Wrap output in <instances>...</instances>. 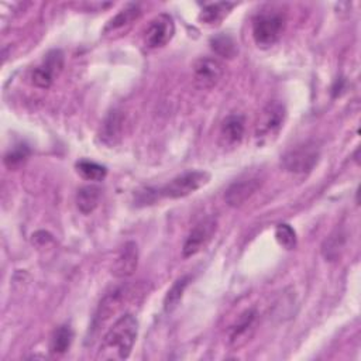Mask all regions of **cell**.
Returning a JSON list of instances; mask_svg holds the SVG:
<instances>
[{
  "label": "cell",
  "instance_id": "1",
  "mask_svg": "<svg viewBox=\"0 0 361 361\" xmlns=\"http://www.w3.org/2000/svg\"><path fill=\"white\" fill-rule=\"evenodd\" d=\"M138 334V322L131 313L120 316L104 333L99 345L97 360H126L128 358Z\"/></svg>",
  "mask_w": 361,
  "mask_h": 361
},
{
  "label": "cell",
  "instance_id": "2",
  "mask_svg": "<svg viewBox=\"0 0 361 361\" xmlns=\"http://www.w3.org/2000/svg\"><path fill=\"white\" fill-rule=\"evenodd\" d=\"M285 14L274 7L262 8L252 18V38L261 48H269L279 41L285 30Z\"/></svg>",
  "mask_w": 361,
  "mask_h": 361
},
{
  "label": "cell",
  "instance_id": "3",
  "mask_svg": "<svg viewBox=\"0 0 361 361\" xmlns=\"http://www.w3.org/2000/svg\"><path fill=\"white\" fill-rule=\"evenodd\" d=\"M210 179V175L206 171H186L169 182L162 185L161 188H152L155 199L169 197L179 199L192 195L202 186H204Z\"/></svg>",
  "mask_w": 361,
  "mask_h": 361
},
{
  "label": "cell",
  "instance_id": "4",
  "mask_svg": "<svg viewBox=\"0 0 361 361\" xmlns=\"http://www.w3.org/2000/svg\"><path fill=\"white\" fill-rule=\"evenodd\" d=\"M320 157V148L314 141H306L289 148L281 158L282 166L292 173L310 172Z\"/></svg>",
  "mask_w": 361,
  "mask_h": 361
},
{
  "label": "cell",
  "instance_id": "5",
  "mask_svg": "<svg viewBox=\"0 0 361 361\" xmlns=\"http://www.w3.org/2000/svg\"><path fill=\"white\" fill-rule=\"evenodd\" d=\"M285 117H286V109L283 103L278 100H272L267 103L264 109L259 111L255 123V138L258 141H264L275 135L283 126Z\"/></svg>",
  "mask_w": 361,
  "mask_h": 361
},
{
  "label": "cell",
  "instance_id": "6",
  "mask_svg": "<svg viewBox=\"0 0 361 361\" xmlns=\"http://www.w3.org/2000/svg\"><path fill=\"white\" fill-rule=\"evenodd\" d=\"M258 326V312L255 309L244 310L235 322L228 327L227 344L233 350H238L245 345L254 336Z\"/></svg>",
  "mask_w": 361,
  "mask_h": 361
},
{
  "label": "cell",
  "instance_id": "7",
  "mask_svg": "<svg viewBox=\"0 0 361 361\" xmlns=\"http://www.w3.org/2000/svg\"><path fill=\"white\" fill-rule=\"evenodd\" d=\"M217 230V219L213 216H209L199 223L195 224V227L189 231L183 247H182V255L185 258H189L199 251H202L213 238L214 233Z\"/></svg>",
  "mask_w": 361,
  "mask_h": 361
},
{
  "label": "cell",
  "instance_id": "8",
  "mask_svg": "<svg viewBox=\"0 0 361 361\" xmlns=\"http://www.w3.org/2000/svg\"><path fill=\"white\" fill-rule=\"evenodd\" d=\"M128 295V288L127 286H118L107 292L99 302L96 312L92 319L90 330L92 333H96L99 329H102L107 320H110L111 316H114L120 307L124 303L126 296Z\"/></svg>",
  "mask_w": 361,
  "mask_h": 361
},
{
  "label": "cell",
  "instance_id": "9",
  "mask_svg": "<svg viewBox=\"0 0 361 361\" xmlns=\"http://www.w3.org/2000/svg\"><path fill=\"white\" fill-rule=\"evenodd\" d=\"M173 34L175 24L172 17L168 13H161L148 23L144 32V44L151 49H157L166 45Z\"/></svg>",
  "mask_w": 361,
  "mask_h": 361
},
{
  "label": "cell",
  "instance_id": "10",
  "mask_svg": "<svg viewBox=\"0 0 361 361\" xmlns=\"http://www.w3.org/2000/svg\"><path fill=\"white\" fill-rule=\"evenodd\" d=\"M224 72L223 63L217 58L202 56L193 63V83L200 90L213 89Z\"/></svg>",
  "mask_w": 361,
  "mask_h": 361
},
{
  "label": "cell",
  "instance_id": "11",
  "mask_svg": "<svg viewBox=\"0 0 361 361\" xmlns=\"http://www.w3.org/2000/svg\"><path fill=\"white\" fill-rule=\"evenodd\" d=\"M262 179L258 175H245L234 180L224 193V200L230 207H241L261 188Z\"/></svg>",
  "mask_w": 361,
  "mask_h": 361
},
{
  "label": "cell",
  "instance_id": "12",
  "mask_svg": "<svg viewBox=\"0 0 361 361\" xmlns=\"http://www.w3.org/2000/svg\"><path fill=\"white\" fill-rule=\"evenodd\" d=\"M63 66V55L61 51H51L45 55L44 62L34 68L31 72V82L34 86L47 89L52 85L54 76L62 71Z\"/></svg>",
  "mask_w": 361,
  "mask_h": 361
},
{
  "label": "cell",
  "instance_id": "13",
  "mask_svg": "<svg viewBox=\"0 0 361 361\" xmlns=\"http://www.w3.org/2000/svg\"><path fill=\"white\" fill-rule=\"evenodd\" d=\"M138 265V248L134 241H127L118 250L113 265L111 274L116 278H128L134 274Z\"/></svg>",
  "mask_w": 361,
  "mask_h": 361
},
{
  "label": "cell",
  "instance_id": "14",
  "mask_svg": "<svg viewBox=\"0 0 361 361\" xmlns=\"http://www.w3.org/2000/svg\"><path fill=\"white\" fill-rule=\"evenodd\" d=\"M244 130H245V121L241 114L227 116L220 126V133H219L220 145L223 148L237 147L244 137Z\"/></svg>",
  "mask_w": 361,
  "mask_h": 361
},
{
  "label": "cell",
  "instance_id": "15",
  "mask_svg": "<svg viewBox=\"0 0 361 361\" xmlns=\"http://www.w3.org/2000/svg\"><path fill=\"white\" fill-rule=\"evenodd\" d=\"M123 130H124V114L121 110L114 109L104 117L99 130V138L103 144L109 147H114L116 144L120 142L123 137Z\"/></svg>",
  "mask_w": 361,
  "mask_h": 361
},
{
  "label": "cell",
  "instance_id": "16",
  "mask_svg": "<svg viewBox=\"0 0 361 361\" xmlns=\"http://www.w3.org/2000/svg\"><path fill=\"white\" fill-rule=\"evenodd\" d=\"M141 14V8L140 4L137 3H131L127 7H124L123 10H120L113 18L109 20V23L106 24L103 32L109 34V32H114L118 31L124 27H128L130 24H133Z\"/></svg>",
  "mask_w": 361,
  "mask_h": 361
},
{
  "label": "cell",
  "instance_id": "17",
  "mask_svg": "<svg viewBox=\"0 0 361 361\" xmlns=\"http://www.w3.org/2000/svg\"><path fill=\"white\" fill-rule=\"evenodd\" d=\"M234 6H235V3H228V1L206 4L199 14V20L207 25L219 24L224 20V17L231 11V8Z\"/></svg>",
  "mask_w": 361,
  "mask_h": 361
},
{
  "label": "cell",
  "instance_id": "18",
  "mask_svg": "<svg viewBox=\"0 0 361 361\" xmlns=\"http://www.w3.org/2000/svg\"><path fill=\"white\" fill-rule=\"evenodd\" d=\"M100 196H102L100 188L94 185L82 186L76 193V206L79 212H82L83 214L92 213L97 207Z\"/></svg>",
  "mask_w": 361,
  "mask_h": 361
},
{
  "label": "cell",
  "instance_id": "19",
  "mask_svg": "<svg viewBox=\"0 0 361 361\" xmlns=\"http://www.w3.org/2000/svg\"><path fill=\"white\" fill-rule=\"evenodd\" d=\"M72 340H73V331L69 326L63 324V326H59L51 336V340H49V351L52 354H56V355H61V354H65L71 344H72Z\"/></svg>",
  "mask_w": 361,
  "mask_h": 361
},
{
  "label": "cell",
  "instance_id": "20",
  "mask_svg": "<svg viewBox=\"0 0 361 361\" xmlns=\"http://www.w3.org/2000/svg\"><path fill=\"white\" fill-rule=\"evenodd\" d=\"M210 47L219 56L228 58V59L234 58L237 51H238L237 49V42L234 41V38L228 34H224V32H220V34L212 37Z\"/></svg>",
  "mask_w": 361,
  "mask_h": 361
},
{
  "label": "cell",
  "instance_id": "21",
  "mask_svg": "<svg viewBox=\"0 0 361 361\" xmlns=\"http://www.w3.org/2000/svg\"><path fill=\"white\" fill-rule=\"evenodd\" d=\"M345 243V235L343 234V231L336 230L333 231L323 243L322 245V254L327 261H334L338 258L340 251L343 250Z\"/></svg>",
  "mask_w": 361,
  "mask_h": 361
},
{
  "label": "cell",
  "instance_id": "22",
  "mask_svg": "<svg viewBox=\"0 0 361 361\" xmlns=\"http://www.w3.org/2000/svg\"><path fill=\"white\" fill-rule=\"evenodd\" d=\"M189 281H190V276H189V275L182 276V278H179V279L172 285V288L168 290V293H166V296H165V299H164V310H165L166 313H171V312L179 305V302H180V299H182V296H183V292H185V289H186Z\"/></svg>",
  "mask_w": 361,
  "mask_h": 361
},
{
  "label": "cell",
  "instance_id": "23",
  "mask_svg": "<svg viewBox=\"0 0 361 361\" xmlns=\"http://www.w3.org/2000/svg\"><path fill=\"white\" fill-rule=\"evenodd\" d=\"M76 171L82 178L87 180H102L107 173L106 166L89 159H80L76 162Z\"/></svg>",
  "mask_w": 361,
  "mask_h": 361
},
{
  "label": "cell",
  "instance_id": "24",
  "mask_svg": "<svg viewBox=\"0 0 361 361\" xmlns=\"http://www.w3.org/2000/svg\"><path fill=\"white\" fill-rule=\"evenodd\" d=\"M275 238L286 250H292L296 245V233L289 224H278L275 228Z\"/></svg>",
  "mask_w": 361,
  "mask_h": 361
},
{
  "label": "cell",
  "instance_id": "25",
  "mask_svg": "<svg viewBox=\"0 0 361 361\" xmlns=\"http://www.w3.org/2000/svg\"><path fill=\"white\" fill-rule=\"evenodd\" d=\"M28 154H30V151H28V148L25 145H18V147L10 149L4 155V164L8 168H16V166H18L20 164H23L25 161Z\"/></svg>",
  "mask_w": 361,
  "mask_h": 361
}]
</instances>
